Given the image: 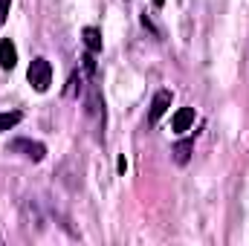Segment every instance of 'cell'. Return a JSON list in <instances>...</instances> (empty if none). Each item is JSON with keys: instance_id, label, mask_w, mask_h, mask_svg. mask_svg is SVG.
<instances>
[{"instance_id": "3957f363", "label": "cell", "mask_w": 249, "mask_h": 246, "mask_svg": "<svg viewBox=\"0 0 249 246\" xmlns=\"http://www.w3.org/2000/svg\"><path fill=\"white\" fill-rule=\"evenodd\" d=\"M171 90H157V96H154V102H151V110H148V124H157L162 116H165V110L171 107Z\"/></svg>"}, {"instance_id": "9c48e42d", "label": "cell", "mask_w": 249, "mask_h": 246, "mask_svg": "<svg viewBox=\"0 0 249 246\" xmlns=\"http://www.w3.org/2000/svg\"><path fill=\"white\" fill-rule=\"evenodd\" d=\"M20 119H23V113H20V110H9V113H0V133H3V130H12L15 124L20 122Z\"/></svg>"}, {"instance_id": "30bf717a", "label": "cell", "mask_w": 249, "mask_h": 246, "mask_svg": "<svg viewBox=\"0 0 249 246\" xmlns=\"http://www.w3.org/2000/svg\"><path fill=\"white\" fill-rule=\"evenodd\" d=\"M81 81H84V78H81L78 72H72V75H70V87H67V96H70V99H72L75 93H81Z\"/></svg>"}, {"instance_id": "6da1fadb", "label": "cell", "mask_w": 249, "mask_h": 246, "mask_svg": "<svg viewBox=\"0 0 249 246\" xmlns=\"http://www.w3.org/2000/svg\"><path fill=\"white\" fill-rule=\"evenodd\" d=\"M26 78H29V84H32L38 93H47L50 84H53V67H50V61H47V58H35V61L29 64Z\"/></svg>"}, {"instance_id": "7c38bea8", "label": "cell", "mask_w": 249, "mask_h": 246, "mask_svg": "<svg viewBox=\"0 0 249 246\" xmlns=\"http://www.w3.org/2000/svg\"><path fill=\"white\" fill-rule=\"evenodd\" d=\"M116 168H119V174H124V171H127V159H124V157H119V162H116Z\"/></svg>"}, {"instance_id": "5bb4252c", "label": "cell", "mask_w": 249, "mask_h": 246, "mask_svg": "<svg viewBox=\"0 0 249 246\" xmlns=\"http://www.w3.org/2000/svg\"><path fill=\"white\" fill-rule=\"evenodd\" d=\"M0 244H3V238H0Z\"/></svg>"}, {"instance_id": "7a4b0ae2", "label": "cell", "mask_w": 249, "mask_h": 246, "mask_svg": "<svg viewBox=\"0 0 249 246\" xmlns=\"http://www.w3.org/2000/svg\"><path fill=\"white\" fill-rule=\"evenodd\" d=\"M9 151H12V154H23V157L32 159V162H41V159L47 157V145H44V142H32V139H15V142L9 145Z\"/></svg>"}, {"instance_id": "4fadbf2b", "label": "cell", "mask_w": 249, "mask_h": 246, "mask_svg": "<svg viewBox=\"0 0 249 246\" xmlns=\"http://www.w3.org/2000/svg\"><path fill=\"white\" fill-rule=\"evenodd\" d=\"M151 3H154V6H165V0H151Z\"/></svg>"}, {"instance_id": "52a82bcc", "label": "cell", "mask_w": 249, "mask_h": 246, "mask_svg": "<svg viewBox=\"0 0 249 246\" xmlns=\"http://www.w3.org/2000/svg\"><path fill=\"white\" fill-rule=\"evenodd\" d=\"M81 38H84V47H87V53H102V32L96 29V26H84V32H81Z\"/></svg>"}, {"instance_id": "8992f818", "label": "cell", "mask_w": 249, "mask_h": 246, "mask_svg": "<svg viewBox=\"0 0 249 246\" xmlns=\"http://www.w3.org/2000/svg\"><path fill=\"white\" fill-rule=\"evenodd\" d=\"M87 110H90V116L96 119V124H99V127H105V102L99 99V90H96V87L90 90V102H87Z\"/></svg>"}, {"instance_id": "277c9868", "label": "cell", "mask_w": 249, "mask_h": 246, "mask_svg": "<svg viewBox=\"0 0 249 246\" xmlns=\"http://www.w3.org/2000/svg\"><path fill=\"white\" fill-rule=\"evenodd\" d=\"M15 64H18V47L9 38H3L0 41V67L3 70H15Z\"/></svg>"}, {"instance_id": "ba28073f", "label": "cell", "mask_w": 249, "mask_h": 246, "mask_svg": "<svg viewBox=\"0 0 249 246\" xmlns=\"http://www.w3.org/2000/svg\"><path fill=\"white\" fill-rule=\"evenodd\" d=\"M191 151H194V139H180L174 145V162L177 165H186L188 159H191Z\"/></svg>"}, {"instance_id": "5b68a950", "label": "cell", "mask_w": 249, "mask_h": 246, "mask_svg": "<svg viewBox=\"0 0 249 246\" xmlns=\"http://www.w3.org/2000/svg\"><path fill=\"white\" fill-rule=\"evenodd\" d=\"M191 124H194V107H180V110L174 113V119H171V127H174L177 133L191 130Z\"/></svg>"}, {"instance_id": "8fae6325", "label": "cell", "mask_w": 249, "mask_h": 246, "mask_svg": "<svg viewBox=\"0 0 249 246\" xmlns=\"http://www.w3.org/2000/svg\"><path fill=\"white\" fill-rule=\"evenodd\" d=\"M9 6H12V0H0V26H3L6 18H9Z\"/></svg>"}]
</instances>
